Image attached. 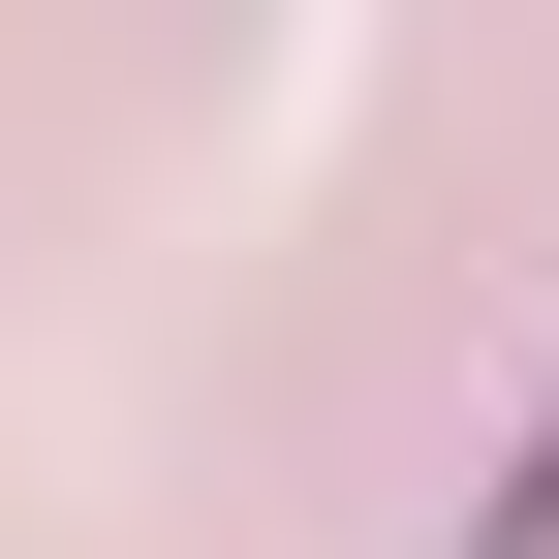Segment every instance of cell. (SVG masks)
Returning <instances> with one entry per match:
<instances>
[{"label": "cell", "mask_w": 559, "mask_h": 559, "mask_svg": "<svg viewBox=\"0 0 559 559\" xmlns=\"http://www.w3.org/2000/svg\"><path fill=\"white\" fill-rule=\"evenodd\" d=\"M466 559H559V404H528V466L466 498Z\"/></svg>", "instance_id": "cell-1"}]
</instances>
